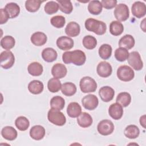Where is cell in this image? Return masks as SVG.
Listing matches in <instances>:
<instances>
[{
	"instance_id": "obj_1",
	"label": "cell",
	"mask_w": 146,
	"mask_h": 146,
	"mask_svg": "<svg viewBox=\"0 0 146 146\" xmlns=\"http://www.w3.org/2000/svg\"><path fill=\"white\" fill-rule=\"evenodd\" d=\"M62 60L65 64L72 63L80 66L84 64L86 60L85 53L80 50L66 51L62 55Z\"/></svg>"
},
{
	"instance_id": "obj_2",
	"label": "cell",
	"mask_w": 146,
	"mask_h": 146,
	"mask_svg": "<svg viewBox=\"0 0 146 146\" xmlns=\"http://www.w3.org/2000/svg\"><path fill=\"white\" fill-rule=\"evenodd\" d=\"M84 26L88 31L93 32L99 35L105 34L107 30L106 24L104 22L91 18L86 20Z\"/></svg>"
},
{
	"instance_id": "obj_3",
	"label": "cell",
	"mask_w": 146,
	"mask_h": 146,
	"mask_svg": "<svg viewBox=\"0 0 146 146\" xmlns=\"http://www.w3.org/2000/svg\"><path fill=\"white\" fill-rule=\"evenodd\" d=\"M47 119L50 123L58 126H63L66 122V118L63 113L53 108L48 111Z\"/></svg>"
},
{
	"instance_id": "obj_4",
	"label": "cell",
	"mask_w": 146,
	"mask_h": 146,
	"mask_svg": "<svg viewBox=\"0 0 146 146\" xmlns=\"http://www.w3.org/2000/svg\"><path fill=\"white\" fill-rule=\"evenodd\" d=\"M79 87L83 93L94 92L97 88V83L93 78L90 76H84L80 79Z\"/></svg>"
},
{
	"instance_id": "obj_5",
	"label": "cell",
	"mask_w": 146,
	"mask_h": 146,
	"mask_svg": "<svg viewBox=\"0 0 146 146\" xmlns=\"http://www.w3.org/2000/svg\"><path fill=\"white\" fill-rule=\"evenodd\" d=\"M117 76L121 81L129 82L135 77V72L133 69L128 66H120L117 70Z\"/></svg>"
},
{
	"instance_id": "obj_6",
	"label": "cell",
	"mask_w": 146,
	"mask_h": 146,
	"mask_svg": "<svg viewBox=\"0 0 146 146\" xmlns=\"http://www.w3.org/2000/svg\"><path fill=\"white\" fill-rule=\"evenodd\" d=\"M15 62V57L13 53L10 50L3 51L0 55L1 66L7 70L13 67Z\"/></svg>"
},
{
	"instance_id": "obj_7",
	"label": "cell",
	"mask_w": 146,
	"mask_h": 146,
	"mask_svg": "<svg viewBox=\"0 0 146 146\" xmlns=\"http://www.w3.org/2000/svg\"><path fill=\"white\" fill-rule=\"evenodd\" d=\"M113 14L117 21H125L127 20L129 17V8L127 5L124 3H120L116 5Z\"/></svg>"
},
{
	"instance_id": "obj_8",
	"label": "cell",
	"mask_w": 146,
	"mask_h": 146,
	"mask_svg": "<svg viewBox=\"0 0 146 146\" xmlns=\"http://www.w3.org/2000/svg\"><path fill=\"white\" fill-rule=\"evenodd\" d=\"M128 64L136 71L141 70L143 67V63L140 54L137 51H132L129 54L127 59Z\"/></svg>"
},
{
	"instance_id": "obj_9",
	"label": "cell",
	"mask_w": 146,
	"mask_h": 146,
	"mask_svg": "<svg viewBox=\"0 0 146 146\" xmlns=\"http://www.w3.org/2000/svg\"><path fill=\"white\" fill-rule=\"evenodd\" d=\"M114 125L113 123L108 119H104L100 121L97 126L98 132L103 136L111 135L114 131Z\"/></svg>"
},
{
	"instance_id": "obj_10",
	"label": "cell",
	"mask_w": 146,
	"mask_h": 146,
	"mask_svg": "<svg viewBox=\"0 0 146 146\" xmlns=\"http://www.w3.org/2000/svg\"><path fill=\"white\" fill-rule=\"evenodd\" d=\"M82 103L85 109L94 110L98 107L99 100L98 97L95 95L88 94L82 98Z\"/></svg>"
},
{
	"instance_id": "obj_11",
	"label": "cell",
	"mask_w": 146,
	"mask_h": 146,
	"mask_svg": "<svg viewBox=\"0 0 146 146\" xmlns=\"http://www.w3.org/2000/svg\"><path fill=\"white\" fill-rule=\"evenodd\" d=\"M96 72L100 77L107 78L111 75L112 68L110 63L106 61H102L97 66Z\"/></svg>"
},
{
	"instance_id": "obj_12",
	"label": "cell",
	"mask_w": 146,
	"mask_h": 146,
	"mask_svg": "<svg viewBox=\"0 0 146 146\" xmlns=\"http://www.w3.org/2000/svg\"><path fill=\"white\" fill-rule=\"evenodd\" d=\"M57 47L62 50H69L74 47V42L72 38L67 36L59 37L56 42Z\"/></svg>"
},
{
	"instance_id": "obj_13",
	"label": "cell",
	"mask_w": 146,
	"mask_h": 146,
	"mask_svg": "<svg viewBox=\"0 0 146 146\" xmlns=\"http://www.w3.org/2000/svg\"><path fill=\"white\" fill-rule=\"evenodd\" d=\"M131 11L135 17L140 18L145 15L146 6L144 3L141 1H136L132 6Z\"/></svg>"
},
{
	"instance_id": "obj_14",
	"label": "cell",
	"mask_w": 146,
	"mask_h": 146,
	"mask_svg": "<svg viewBox=\"0 0 146 146\" xmlns=\"http://www.w3.org/2000/svg\"><path fill=\"white\" fill-rule=\"evenodd\" d=\"M99 95L102 101L109 102L113 99L115 95V91L110 86H103L99 89Z\"/></svg>"
},
{
	"instance_id": "obj_15",
	"label": "cell",
	"mask_w": 146,
	"mask_h": 146,
	"mask_svg": "<svg viewBox=\"0 0 146 146\" xmlns=\"http://www.w3.org/2000/svg\"><path fill=\"white\" fill-rule=\"evenodd\" d=\"M108 113L113 119L119 120L123 115V107L117 102L113 103L109 107Z\"/></svg>"
},
{
	"instance_id": "obj_16",
	"label": "cell",
	"mask_w": 146,
	"mask_h": 146,
	"mask_svg": "<svg viewBox=\"0 0 146 146\" xmlns=\"http://www.w3.org/2000/svg\"><path fill=\"white\" fill-rule=\"evenodd\" d=\"M67 73L66 67L62 63L55 64L51 68V74L52 76L57 79L64 78Z\"/></svg>"
},
{
	"instance_id": "obj_17",
	"label": "cell",
	"mask_w": 146,
	"mask_h": 146,
	"mask_svg": "<svg viewBox=\"0 0 146 146\" xmlns=\"http://www.w3.org/2000/svg\"><path fill=\"white\" fill-rule=\"evenodd\" d=\"M30 40L34 45L36 46H41L46 43L47 37L44 33L37 31L31 35Z\"/></svg>"
},
{
	"instance_id": "obj_18",
	"label": "cell",
	"mask_w": 146,
	"mask_h": 146,
	"mask_svg": "<svg viewBox=\"0 0 146 146\" xmlns=\"http://www.w3.org/2000/svg\"><path fill=\"white\" fill-rule=\"evenodd\" d=\"M44 135L45 129L40 125H35L30 130V136L34 140H40L44 137Z\"/></svg>"
},
{
	"instance_id": "obj_19",
	"label": "cell",
	"mask_w": 146,
	"mask_h": 146,
	"mask_svg": "<svg viewBox=\"0 0 146 146\" xmlns=\"http://www.w3.org/2000/svg\"><path fill=\"white\" fill-rule=\"evenodd\" d=\"M92 122L93 120L91 116L87 112H82L77 117V123L82 128L89 127L92 125Z\"/></svg>"
},
{
	"instance_id": "obj_20",
	"label": "cell",
	"mask_w": 146,
	"mask_h": 146,
	"mask_svg": "<svg viewBox=\"0 0 146 146\" xmlns=\"http://www.w3.org/2000/svg\"><path fill=\"white\" fill-rule=\"evenodd\" d=\"M80 32V27L76 22H70L65 28V33L70 37L77 36Z\"/></svg>"
},
{
	"instance_id": "obj_21",
	"label": "cell",
	"mask_w": 146,
	"mask_h": 146,
	"mask_svg": "<svg viewBox=\"0 0 146 146\" xmlns=\"http://www.w3.org/2000/svg\"><path fill=\"white\" fill-rule=\"evenodd\" d=\"M135 41L134 38L129 34H126L122 36L119 41V46L120 47L129 50L135 46Z\"/></svg>"
},
{
	"instance_id": "obj_22",
	"label": "cell",
	"mask_w": 146,
	"mask_h": 146,
	"mask_svg": "<svg viewBox=\"0 0 146 146\" xmlns=\"http://www.w3.org/2000/svg\"><path fill=\"white\" fill-rule=\"evenodd\" d=\"M1 135L5 139L9 141H13L17 138L18 132L17 130L13 127L6 126L2 129Z\"/></svg>"
},
{
	"instance_id": "obj_23",
	"label": "cell",
	"mask_w": 146,
	"mask_h": 146,
	"mask_svg": "<svg viewBox=\"0 0 146 146\" xmlns=\"http://www.w3.org/2000/svg\"><path fill=\"white\" fill-rule=\"evenodd\" d=\"M42 57L46 62H52L55 61L58 57V54L56 50L51 47H47L42 52Z\"/></svg>"
},
{
	"instance_id": "obj_24",
	"label": "cell",
	"mask_w": 146,
	"mask_h": 146,
	"mask_svg": "<svg viewBox=\"0 0 146 146\" xmlns=\"http://www.w3.org/2000/svg\"><path fill=\"white\" fill-rule=\"evenodd\" d=\"M67 113L70 117H77L82 113L81 106L77 102H71L67 107Z\"/></svg>"
},
{
	"instance_id": "obj_25",
	"label": "cell",
	"mask_w": 146,
	"mask_h": 146,
	"mask_svg": "<svg viewBox=\"0 0 146 146\" xmlns=\"http://www.w3.org/2000/svg\"><path fill=\"white\" fill-rule=\"evenodd\" d=\"M5 10L7 13L9 18L11 19L15 18L18 17L20 13L19 6L14 2L7 3L5 7Z\"/></svg>"
},
{
	"instance_id": "obj_26",
	"label": "cell",
	"mask_w": 146,
	"mask_h": 146,
	"mask_svg": "<svg viewBox=\"0 0 146 146\" xmlns=\"http://www.w3.org/2000/svg\"><path fill=\"white\" fill-rule=\"evenodd\" d=\"M44 88L43 84L38 80H34L31 81L28 84V90L29 92L33 94L37 95L42 92Z\"/></svg>"
},
{
	"instance_id": "obj_27",
	"label": "cell",
	"mask_w": 146,
	"mask_h": 146,
	"mask_svg": "<svg viewBox=\"0 0 146 146\" xmlns=\"http://www.w3.org/2000/svg\"><path fill=\"white\" fill-rule=\"evenodd\" d=\"M27 71L30 75L34 76H38L42 75L43 71L42 65L37 62H34L29 64L27 67Z\"/></svg>"
},
{
	"instance_id": "obj_28",
	"label": "cell",
	"mask_w": 146,
	"mask_h": 146,
	"mask_svg": "<svg viewBox=\"0 0 146 146\" xmlns=\"http://www.w3.org/2000/svg\"><path fill=\"white\" fill-rule=\"evenodd\" d=\"M77 88L75 84L71 82H66L62 84V93L67 96H71L76 92Z\"/></svg>"
},
{
	"instance_id": "obj_29",
	"label": "cell",
	"mask_w": 146,
	"mask_h": 146,
	"mask_svg": "<svg viewBox=\"0 0 146 146\" xmlns=\"http://www.w3.org/2000/svg\"><path fill=\"white\" fill-rule=\"evenodd\" d=\"M124 135L130 139H134L137 138L140 134L139 128L135 125H129L124 129Z\"/></svg>"
},
{
	"instance_id": "obj_30",
	"label": "cell",
	"mask_w": 146,
	"mask_h": 146,
	"mask_svg": "<svg viewBox=\"0 0 146 146\" xmlns=\"http://www.w3.org/2000/svg\"><path fill=\"white\" fill-rule=\"evenodd\" d=\"M116 101L122 107H126L131 102V96L127 92H122L117 95Z\"/></svg>"
},
{
	"instance_id": "obj_31",
	"label": "cell",
	"mask_w": 146,
	"mask_h": 146,
	"mask_svg": "<svg viewBox=\"0 0 146 146\" xmlns=\"http://www.w3.org/2000/svg\"><path fill=\"white\" fill-rule=\"evenodd\" d=\"M124 31V26L121 23L117 21H112L110 25V32L114 36L121 35Z\"/></svg>"
},
{
	"instance_id": "obj_32",
	"label": "cell",
	"mask_w": 146,
	"mask_h": 146,
	"mask_svg": "<svg viewBox=\"0 0 146 146\" xmlns=\"http://www.w3.org/2000/svg\"><path fill=\"white\" fill-rule=\"evenodd\" d=\"M102 5L99 1H91L88 5V11L93 15H99L102 11Z\"/></svg>"
},
{
	"instance_id": "obj_33",
	"label": "cell",
	"mask_w": 146,
	"mask_h": 146,
	"mask_svg": "<svg viewBox=\"0 0 146 146\" xmlns=\"http://www.w3.org/2000/svg\"><path fill=\"white\" fill-rule=\"evenodd\" d=\"M112 48L111 45L108 44H103L99 48V55L100 57L104 60L109 59L112 55Z\"/></svg>"
},
{
	"instance_id": "obj_34",
	"label": "cell",
	"mask_w": 146,
	"mask_h": 146,
	"mask_svg": "<svg viewBox=\"0 0 146 146\" xmlns=\"http://www.w3.org/2000/svg\"><path fill=\"white\" fill-rule=\"evenodd\" d=\"M50 103L51 108L60 111L64 108L65 100L60 96H55L51 98Z\"/></svg>"
},
{
	"instance_id": "obj_35",
	"label": "cell",
	"mask_w": 146,
	"mask_h": 146,
	"mask_svg": "<svg viewBox=\"0 0 146 146\" xmlns=\"http://www.w3.org/2000/svg\"><path fill=\"white\" fill-rule=\"evenodd\" d=\"M15 44V40L12 36L6 35L3 37L1 40V47L6 50H10L13 48Z\"/></svg>"
},
{
	"instance_id": "obj_36",
	"label": "cell",
	"mask_w": 146,
	"mask_h": 146,
	"mask_svg": "<svg viewBox=\"0 0 146 146\" xmlns=\"http://www.w3.org/2000/svg\"><path fill=\"white\" fill-rule=\"evenodd\" d=\"M15 125L19 131H25L29 127L30 122L26 117L21 116L16 119L15 121Z\"/></svg>"
},
{
	"instance_id": "obj_37",
	"label": "cell",
	"mask_w": 146,
	"mask_h": 146,
	"mask_svg": "<svg viewBox=\"0 0 146 146\" xmlns=\"http://www.w3.org/2000/svg\"><path fill=\"white\" fill-rule=\"evenodd\" d=\"M43 1L39 0H27L25 2L26 9L31 13L37 11Z\"/></svg>"
},
{
	"instance_id": "obj_38",
	"label": "cell",
	"mask_w": 146,
	"mask_h": 146,
	"mask_svg": "<svg viewBox=\"0 0 146 146\" xmlns=\"http://www.w3.org/2000/svg\"><path fill=\"white\" fill-rule=\"evenodd\" d=\"M83 45L88 50H92L95 48L97 45L96 39L92 35H86L83 39Z\"/></svg>"
},
{
	"instance_id": "obj_39",
	"label": "cell",
	"mask_w": 146,
	"mask_h": 146,
	"mask_svg": "<svg viewBox=\"0 0 146 146\" xmlns=\"http://www.w3.org/2000/svg\"><path fill=\"white\" fill-rule=\"evenodd\" d=\"M62 84L60 81L55 78L50 79L47 83V88L49 91L52 93L58 92L61 88Z\"/></svg>"
},
{
	"instance_id": "obj_40",
	"label": "cell",
	"mask_w": 146,
	"mask_h": 146,
	"mask_svg": "<svg viewBox=\"0 0 146 146\" xmlns=\"http://www.w3.org/2000/svg\"><path fill=\"white\" fill-rule=\"evenodd\" d=\"M57 3L59 5V10L66 14H70L73 10V6L70 1H60L57 0Z\"/></svg>"
},
{
	"instance_id": "obj_41",
	"label": "cell",
	"mask_w": 146,
	"mask_h": 146,
	"mask_svg": "<svg viewBox=\"0 0 146 146\" xmlns=\"http://www.w3.org/2000/svg\"><path fill=\"white\" fill-rule=\"evenodd\" d=\"M129 54L128 50L123 47H119L116 48L115 51V57L117 61L124 62L128 59Z\"/></svg>"
},
{
	"instance_id": "obj_42",
	"label": "cell",
	"mask_w": 146,
	"mask_h": 146,
	"mask_svg": "<svg viewBox=\"0 0 146 146\" xmlns=\"http://www.w3.org/2000/svg\"><path fill=\"white\" fill-rule=\"evenodd\" d=\"M59 9V5L55 1H48L47 2L44 7V10L45 13L48 15H51L56 13Z\"/></svg>"
},
{
	"instance_id": "obj_43",
	"label": "cell",
	"mask_w": 146,
	"mask_h": 146,
	"mask_svg": "<svg viewBox=\"0 0 146 146\" xmlns=\"http://www.w3.org/2000/svg\"><path fill=\"white\" fill-rule=\"evenodd\" d=\"M50 23L55 27L60 29L64 26L66 19L62 15H55L51 18Z\"/></svg>"
},
{
	"instance_id": "obj_44",
	"label": "cell",
	"mask_w": 146,
	"mask_h": 146,
	"mask_svg": "<svg viewBox=\"0 0 146 146\" xmlns=\"http://www.w3.org/2000/svg\"><path fill=\"white\" fill-rule=\"evenodd\" d=\"M102 6L106 9H111L117 5L116 0H102L101 2Z\"/></svg>"
},
{
	"instance_id": "obj_45",
	"label": "cell",
	"mask_w": 146,
	"mask_h": 146,
	"mask_svg": "<svg viewBox=\"0 0 146 146\" xmlns=\"http://www.w3.org/2000/svg\"><path fill=\"white\" fill-rule=\"evenodd\" d=\"M0 24L2 25L5 23H6L8 21V19L10 18L9 16L6 12V11L5 10V9H0Z\"/></svg>"
},
{
	"instance_id": "obj_46",
	"label": "cell",
	"mask_w": 146,
	"mask_h": 146,
	"mask_svg": "<svg viewBox=\"0 0 146 146\" xmlns=\"http://www.w3.org/2000/svg\"><path fill=\"white\" fill-rule=\"evenodd\" d=\"M140 124L144 128H145V115H144L140 118Z\"/></svg>"
},
{
	"instance_id": "obj_47",
	"label": "cell",
	"mask_w": 146,
	"mask_h": 146,
	"mask_svg": "<svg viewBox=\"0 0 146 146\" xmlns=\"http://www.w3.org/2000/svg\"><path fill=\"white\" fill-rule=\"evenodd\" d=\"M145 19H143V21L141 22V24H140V27L141 29L143 30L144 32H145Z\"/></svg>"
}]
</instances>
